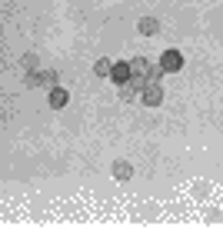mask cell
Listing matches in <instances>:
<instances>
[{
    "label": "cell",
    "instance_id": "obj_9",
    "mask_svg": "<svg viewBox=\"0 0 223 250\" xmlns=\"http://www.w3.org/2000/svg\"><path fill=\"white\" fill-rule=\"evenodd\" d=\"M110 67H113L110 60H107V57H100L97 63H93V74H97V77H110Z\"/></svg>",
    "mask_w": 223,
    "mask_h": 250
},
{
    "label": "cell",
    "instance_id": "obj_12",
    "mask_svg": "<svg viewBox=\"0 0 223 250\" xmlns=\"http://www.w3.org/2000/svg\"><path fill=\"white\" fill-rule=\"evenodd\" d=\"M193 193H197V197L203 200L206 193H210V184H206V180H197V187H193Z\"/></svg>",
    "mask_w": 223,
    "mask_h": 250
},
{
    "label": "cell",
    "instance_id": "obj_8",
    "mask_svg": "<svg viewBox=\"0 0 223 250\" xmlns=\"http://www.w3.org/2000/svg\"><path fill=\"white\" fill-rule=\"evenodd\" d=\"M57 80H60L57 70H40V87H60Z\"/></svg>",
    "mask_w": 223,
    "mask_h": 250
},
{
    "label": "cell",
    "instance_id": "obj_2",
    "mask_svg": "<svg viewBox=\"0 0 223 250\" xmlns=\"http://www.w3.org/2000/svg\"><path fill=\"white\" fill-rule=\"evenodd\" d=\"M160 67H163V74H177L183 67V54L180 50H163L160 54Z\"/></svg>",
    "mask_w": 223,
    "mask_h": 250
},
{
    "label": "cell",
    "instance_id": "obj_5",
    "mask_svg": "<svg viewBox=\"0 0 223 250\" xmlns=\"http://www.w3.org/2000/svg\"><path fill=\"white\" fill-rule=\"evenodd\" d=\"M67 100H70V94H67L63 87H50V107H54V110H63Z\"/></svg>",
    "mask_w": 223,
    "mask_h": 250
},
{
    "label": "cell",
    "instance_id": "obj_11",
    "mask_svg": "<svg viewBox=\"0 0 223 250\" xmlns=\"http://www.w3.org/2000/svg\"><path fill=\"white\" fill-rule=\"evenodd\" d=\"M23 87H30V90H34V87H40V70L27 74V77H23Z\"/></svg>",
    "mask_w": 223,
    "mask_h": 250
},
{
    "label": "cell",
    "instance_id": "obj_6",
    "mask_svg": "<svg viewBox=\"0 0 223 250\" xmlns=\"http://www.w3.org/2000/svg\"><path fill=\"white\" fill-rule=\"evenodd\" d=\"M113 177H117V180H130L133 177V164L130 160H117V164H113Z\"/></svg>",
    "mask_w": 223,
    "mask_h": 250
},
{
    "label": "cell",
    "instance_id": "obj_10",
    "mask_svg": "<svg viewBox=\"0 0 223 250\" xmlns=\"http://www.w3.org/2000/svg\"><path fill=\"white\" fill-rule=\"evenodd\" d=\"M37 67H40V57H37V54H23V70H27V74H34Z\"/></svg>",
    "mask_w": 223,
    "mask_h": 250
},
{
    "label": "cell",
    "instance_id": "obj_3",
    "mask_svg": "<svg viewBox=\"0 0 223 250\" xmlns=\"http://www.w3.org/2000/svg\"><path fill=\"white\" fill-rule=\"evenodd\" d=\"M133 74H130V60H113V67H110V80L120 87V83H127Z\"/></svg>",
    "mask_w": 223,
    "mask_h": 250
},
{
    "label": "cell",
    "instance_id": "obj_1",
    "mask_svg": "<svg viewBox=\"0 0 223 250\" xmlns=\"http://www.w3.org/2000/svg\"><path fill=\"white\" fill-rule=\"evenodd\" d=\"M140 104L143 107H160L163 104V83H143V90H140Z\"/></svg>",
    "mask_w": 223,
    "mask_h": 250
},
{
    "label": "cell",
    "instance_id": "obj_4",
    "mask_svg": "<svg viewBox=\"0 0 223 250\" xmlns=\"http://www.w3.org/2000/svg\"><path fill=\"white\" fill-rule=\"evenodd\" d=\"M137 30H140L143 37H153V34H160V20H157V17H140Z\"/></svg>",
    "mask_w": 223,
    "mask_h": 250
},
{
    "label": "cell",
    "instance_id": "obj_7",
    "mask_svg": "<svg viewBox=\"0 0 223 250\" xmlns=\"http://www.w3.org/2000/svg\"><path fill=\"white\" fill-rule=\"evenodd\" d=\"M147 70H150V60L147 57H133L130 60V74H133V77H143V80H147Z\"/></svg>",
    "mask_w": 223,
    "mask_h": 250
}]
</instances>
